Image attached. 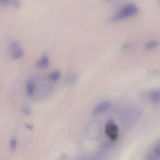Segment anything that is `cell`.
Listing matches in <instances>:
<instances>
[{"mask_svg":"<svg viewBox=\"0 0 160 160\" xmlns=\"http://www.w3.org/2000/svg\"><path fill=\"white\" fill-rule=\"evenodd\" d=\"M138 11V7L133 3L127 4L119 11L112 17L111 20L112 22H118L124 18L136 14Z\"/></svg>","mask_w":160,"mask_h":160,"instance_id":"obj_1","label":"cell"},{"mask_svg":"<svg viewBox=\"0 0 160 160\" xmlns=\"http://www.w3.org/2000/svg\"><path fill=\"white\" fill-rule=\"evenodd\" d=\"M119 128L118 126L111 119L107 122L105 127L106 134L112 140H115L118 137Z\"/></svg>","mask_w":160,"mask_h":160,"instance_id":"obj_2","label":"cell"},{"mask_svg":"<svg viewBox=\"0 0 160 160\" xmlns=\"http://www.w3.org/2000/svg\"><path fill=\"white\" fill-rule=\"evenodd\" d=\"M110 103L108 102H104L97 105L92 111V114L96 115L103 112L107 110L110 106Z\"/></svg>","mask_w":160,"mask_h":160,"instance_id":"obj_3","label":"cell"},{"mask_svg":"<svg viewBox=\"0 0 160 160\" xmlns=\"http://www.w3.org/2000/svg\"><path fill=\"white\" fill-rule=\"evenodd\" d=\"M49 59L46 55H43L41 59L37 62L36 63V66L42 68H46L49 65Z\"/></svg>","mask_w":160,"mask_h":160,"instance_id":"obj_4","label":"cell"},{"mask_svg":"<svg viewBox=\"0 0 160 160\" xmlns=\"http://www.w3.org/2000/svg\"><path fill=\"white\" fill-rule=\"evenodd\" d=\"M149 99L153 103H156L160 100V90H155L151 91L149 95Z\"/></svg>","mask_w":160,"mask_h":160,"instance_id":"obj_5","label":"cell"},{"mask_svg":"<svg viewBox=\"0 0 160 160\" xmlns=\"http://www.w3.org/2000/svg\"><path fill=\"white\" fill-rule=\"evenodd\" d=\"M34 82L31 80L28 81L27 82L26 87L27 93L29 95H32L34 92Z\"/></svg>","mask_w":160,"mask_h":160,"instance_id":"obj_6","label":"cell"},{"mask_svg":"<svg viewBox=\"0 0 160 160\" xmlns=\"http://www.w3.org/2000/svg\"><path fill=\"white\" fill-rule=\"evenodd\" d=\"M24 53L23 50L21 48H18L12 54L11 57L13 59H17L21 57Z\"/></svg>","mask_w":160,"mask_h":160,"instance_id":"obj_7","label":"cell"},{"mask_svg":"<svg viewBox=\"0 0 160 160\" xmlns=\"http://www.w3.org/2000/svg\"><path fill=\"white\" fill-rule=\"evenodd\" d=\"M60 75V72L58 71H56L51 73L49 77L53 81H56L59 78Z\"/></svg>","mask_w":160,"mask_h":160,"instance_id":"obj_8","label":"cell"},{"mask_svg":"<svg viewBox=\"0 0 160 160\" xmlns=\"http://www.w3.org/2000/svg\"><path fill=\"white\" fill-rule=\"evenodd\" d=\"M22 113L25 115H28L31 113V110L29 107L26 105L22 106L21 108Z\"/></svg>","mask_w":160,"mask_h":160,"instance_id":"obj_9","label":"cell"},{"mask_svg":"<svg viewBox=\"0 0 160 160\" xmlns=\"http://www.w3.org/2000/svg\"><path fill=\"white\" fill-rule=\"evenodd\" d=\"M158 44V42L156 41H153L147 43L145 46L146 48L149 49L157 46Z\"/></svg>","mask_w":160,"mask_h":160,"instance_id":"obj_10","label":"cell"},{"mask_svg":"<svg viewBox=\"0 0 160 160\" xmlns=\"http://www.w3.org/2000/svg\"><path fill=\"white\" fill-rule=\"evenodd\" d=\"M17 144V140L14 139H12L10 141V147L12 150L15 151L16 148Z\"/></svg>","mask_w":160,"mask_h":160,"instance_id":"obj_11","label":"cell"},{"mask_svg":"<svg viewBox=\"0 0 160 160\" xmlns=\"http://www.w3.org/2000/svg\"><path fill=\"white\" fill-rule=\"evenodd\" d=\"M154 152L157 157H160V146H157L155 148Z\"/></svg>","mask_w":160,"mask_h":160,"instance_id":"obj_12","label":"cell"},{"mask_svg":"<svg viewBox=\"0 0 160 160\" xmlns=\"http://www.w3.org/2000/svg\"><path fill=\"white\" fill-rule=\"evenodd\" d=\"M13 6L16 8H19L20 7L21 4L20 2L18 0H15L12 1V2Z\"/></svg>","mask_w":160,"mask_h":160,"instance_id":"obj_13","label":"cell"},{"mask_svg":"<svg viewBox=\"0 0 160 160\" xmlns=\"http://www.w3.org/2000/svg\"><path fill=\"white\" fill-rule=\"evenodd\" d=\"M18 42L17 41H14L12 42L11 44V47L12 48H16L18 47Z\"/></svg>","mask_w":160,"mask_h":160,"instance_id":"obj_14","label":"cell"},{"mask_svg":"<svg viewBox=\"0 0 160 160\" xmlns=\"http://www.w3.org/2000/svg\"><path fill=\"white\" fill-rule=\"evenodd\" d=\"M24 124L25 127L28 129L31 130H33L34 129V128L33 125L27 123H25Z\"/></svg>","mask_w":160,"mask_h":160,"instance_id":"obj_15","label":"cell"},{"mask_svg":"<svg viewBox=\"0 0 160 160\" xmlns=\"http://www.w3.org/2000/svg\"><path fill=\"white\" fill-rule=\"evenodd\" d=\"M9 3V1L8 0H2L0 2V3L3 6H6Z\"/></svg>","mask_w":160,"mask_h":160,"instance_id":"obj_16","label":"cell"},{"mask_svg":"<svg viewBox=\"0 0 160 160\" xmlns=\"http://www.w3.org/2000/svg\"><path fill=\"white\" fill-rule=\"evenodd\" d=\"M160 72V70H155L149 71V73L151 74H157Z\"/></svg>","mask_w":160,"mask_h":160,"instance_id":"obj_17","label":"cell"}]
</instances>
